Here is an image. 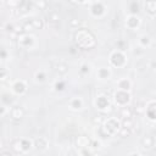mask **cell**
<instances>
[{
  "label": "cell",
  "mask_w": 156,
  "mask_h": 156,
  "mask_svg": "<svg viewBox=\"0 0 156 156\" xmlns=\"http://www.w3.org/2000/svg\"><path fill=\"white\" fill-rule=\"evenodd\" d=\"M56 71L58 74H66L68 72V65L66 62H58L56 65Z\"/></svg>",
  "instance_id": "obj_24"
},
{
  "label": "cell",
  "mask_w": 156,
  "mask_h": 156,
  "mask_svg": "<svg viewBox=\"0 0 156 156\" xmlns=\"http://www.w3.org/2000/svg\"><path fill=\"white\" fill-rule=\"evenodd\" d=\"M146 117L150 121H156V100L149 101L146 104V111H145Z\"/></svg>",
  "instance_id": "obj_10"
},
{
  "label": "cell",
  "mask_w": 156,
  "mask_h": 156,
  "mask_svg": "<svg viewBox=\"0 0 156 156\" xmlns=\"http://www.w3.org/2000/svg\"><path fill=\"white\" fill-rule=\"evenodd\" d=\"M152 67H154V69L156 71V62H154V63H152Z\"/></svg>",
  "instance_id": "obj_47"
},
{
  "label": "cell",
  "mask_w": 156,
  "mask_h": 156,
  "mask_svg": "<svg viewBox=\"0 0 156 156\" xmlns=\"http://www.w3.org/2000/svg\"><path fill=\"white\" fill-rule=\"evenodd\" d=\"M117 88L121 89V90H126V91H129L130 88H132V83L129 79L127 78H122L117 82Z\"/></svg>",
  "instance_id": "obj_19"
},
{
  "label": "cell",
  "mask_w": 156,
  "mask_h": 156,
  "mask_svg": "<svg viewBox=\"0 0 156 156\" xmlns=\"http://www.w3.org/2000/svg\"><path fill=\"white\" fill-rule=\"evenodd\" d=\"M118 115H119V117H121L122 119H124V118H132V116H133V110H132L128 105H127V106H121Z\"/></svg>",
  "instance_id": "obj_18"
},
{
  "label": "cell",
  "mask_w": 156,
  "mask_h": 156,
  "mask_svg": "<svg viewBox=\"0 0 156 156\" xmlns=\"http://www.w3.org/2000/svg\"><path fill=\"white\" fill-rule=\"evenodd\" d=\"M11 149L13 150L15 154H22L23 147H22V139H13L11 143Z\"/></svg>",
  "instance_id": "obj_21"
},
{
  "label": "cell",
  "mask_w": 156,
  "mask_h": 156,
  "mask_svg": "<svg viewBox=\"0 0 156 156\" xmlns=\"http://www.w3.org/2000/svg\"><path fill=\"white\" fill-rule=\"evenodd\" d=\"M34 79L38 83H44L46 80V73L44 71H41V69L40 71H37L35 74H34Z\"/></svg>",
  "instance_id": "obj_26"
},
{
  "label": "cell",
  "mask_w": 156,
  "mask_h": 156,
  "mask_svg": "<svg viewBox=\"0 0 156 156\" xmlns=\"http://www.w3.org/2000/svg\"><path fill=\"white\" fill-rule=\"evenodd\" d=\"M34 146H35L37 150L43 151V150H45V149L49 146V141H48L46 138H44V136H39V138H37V139L34 140Z\"/></svg>",
  "instance_id": "obj_13"
},
{
  "label": "cell",
  "mask_w": 156,
  "mask_h": 156,
  "mask_svg": "<svg viewBox=\"0 0 156 156\" xmlns=\"http://www.w3.org/2000/svg\"><path fill=\"white\" fill-rule=\"evenodd\" d=\"M7 78H9V73H7V71H6L5 68H1V76H0V80H1L2 83H5V82L7 80Z\"/></svg>",
  "instance_id": "obj_38"
},
{
  "label": "cell",
  "mask_w": 156,
  "mask_h": 156,
  "mask_svg": "<svg viewBox=\"0 0 156 156\" xmlns=\"http://www.w3.org/2000/svg\"><path fill=\"white\" fill-rule=\"evenodd\" d=\"M106 7L101 1H95L91 6H90V13L94 17H102L105 15Z\"/></svg>",
  "instance_id": "obj_7"
},
{
  "label": "cell",
  "mask_w": 156,
  "mask_h": 156,
  "mask_svg": "<svg viewBox=\"0 0 156 156\" xmlns=\"http://www.w3.org/2000/svg\"><path fill=\"white\" fill-rule=\"evenodd\" d=\"M154 143H155V140H154V138H152L151 135H145V136L141 139V146H143V149H145V150L151 149V147L154 146Z\"/></svg>",
  "instance_id": "obj_20"
},
{
  "label": "cell",
  "mask_w": 156,
  "mask_h": 156,
  "mask_svg": "<svg viewBox=\"0 0 156 156\" xmlns=\"http://www.w3.org/2000/svg\"><path fill=\"white\" fill-rule=\"evenodd\" d=\"M74 43L78 48L80 49H85V50H90L95 46L96 44V39H95V35L85 29V28H80L78 29L76 33H74Z\"/></svg>",
  "instance_id": "obj_1"
},
{
  "label": "cell",
  "mask_w": 156,
  "mask_h": 156,
  "mask_svg": "<svg viewBox=\"0 0 156 156\" xmlns=\"http://www.w3.org/2000/svg\"><path fill=\"white\" fill-rule=\"evenodd\" d=\"M132 129H129V128H126V127H121L119 128V130H118V135L121 136V138H128V136H130V134H132Z\"/></svg>",
  "instance_id": "obj_29"
},
{
  "label": "cell",
  "mask_w": 156,
  "mask_h": 156,
  "mask_svg": "<svg viewBox=\"0 0 156 156\" xmlns=\"http://www.w3.org/2000/svg\"><path fill=\"white\" fill-rule=\"evenodd\" d=\"M130 101V94L129 91H126V90H121L118 89L116 93H115V102L117 104V106H127Z\"/></svg>",
  "instance_id": "obj_5"
},
{
  "label": "cell",
  "mask_w": 156,
  "mask_h": 156,
  "mask_svg": "<svg viewBox=\"0 0 156 156\" xmlns=\"http://www.w3.org/2000/svg\"><path fill=\"white\" fill-rule=\"evenodd\" d=\"M90 143H91V140L88 136H85V135H79L76 139V145L79 149H82V147H89L90 146Z\"/></svg>",
  "instance_id": "obj_14"
},
{
  "label": "cell",
  "mask_w": 156,
  "mask_h": 156,
  "mask_svg": "<svg viewBox=\"0 0 156 156\" xmlns=\"http://www.w3.org/2000/svg\"><path fill=\"white\" fill-rule=\"evenodd\" d=\"M33 6H34V2H32L30 0H22V1H20L18 7L15 10H16V13H18V15H26L30 11V9Z\"/></svg>",
  "instance_id": "obj_8"
},
{
  "label": "cell",
  "mask_w": 156,
  "mask_h": 156,
  "mask_svg": "<svg viewBox=\"0 0 156 156\" xmlns=\"http://www.w3.org/2000/svg\"><path fill=\"white\" fill-rule=\"evenodd\" d=\"M145 111H146V104L143 102V101H139V102L135 105L134 110H133V112H134L136 116H144V115H145Z\"/></svg>",
  "instance_id": "obj_22"
},
{
  "label": "cell",
  "mask_w": 156,
  "mask_h": 156,
  "mask_svg": "<svg viewBox=\"0 0 156 156\" xmlns=\"http://www.w3.org/2000/svg\"><path fill=\"white\" fill-rule=\"evenodd\" d=\"M71 2H73V4H84V2H87L88 0H69Z\"/></svg>",
  "instance_id": "obj_44"
},
{
  "label": "cell",
  "mask_w": 156,
  "mask_h": 156,
  "mask_svg": "<svg viewBox=\"0 0 156 156\" xmlns=\"http://www.w3.org/2000/svg\"><path fill=\"white\" fill-rule=\"evenodd\" d=\"M140 26V18L136 16V15H129L126 20V27L128 29H132V30H135L138 29Z\"/></svg>",
  "instance_id": "obj_9"
},
{
  "label": "cell",
  "mask_w": 156,
  "mask_h": 156,
  "mask_svg": "<svg viewBox=\"0 0 156 156\" xmlns=\"http://www.w3.org/2000/svg\"><path fill=\"white\" fill-rule=\"evenodd\" d=\"M150 44H151V39H150L149 35H146V34L140 35V38H139V45L141 48H147V46H150Z\"/></svg>",
  "instance_id": "obj_23"
},
{
  "label": "cell",
  "mask_w": 156,
  "mask_h": 156,
  "mask_svg": "<svg viewBox=\"0 0 156 156\" xmlns=\"http://www.w3.org/2000/svg\"><path fill=\"white\" fill-rule=\"evenodd\" d=\"M16 40H17L18 46L22 49H30L34 45V37H32L29 33H22L17 35Z\"/></svg>",
  "instance_id": "obj_4"
},
{
  "label": "cell",
  "mask_w": 156,
  "mask_h": 156,
  "mask_svg": "<svg viewBox=\"0 0 156 156\" xmlns=\"http://www.w3.org/2000/svg\"><path fill=\"white\" fill-rule=\"evenodd\" d=\"M0 155H1V156H11V152H10V151H4V150H2V151L0 152Z\"/></svg>",
  "instance_id": "obj_46"
},
{
  "label": "cell",
  "mask_w": 156,
  "mask_h": 156,
  "mask_svg": "<svg viewBox=\"0 0 156 156\" xmlns=\"http://www.w3.org/2000/svg\"><path fill=\"white\" fill-rule=\"evenodd\" d=\"M79 154H83V155H90L93 154L90 150H88V147H82V150L79 151Z\"/></svg>",
  "instance_id": "obj_41"
},
{
  "label": "cell",
  "mask_w": 156,
  "mask_h": 156,
  "mask_svg": "<svg viewBox=\"0 0 156 156\" xmlns=\"http://www.w3.org/2000/svg\"><path fill=\"white\" fill-rule=\"evenodd\" d=\"M69 107L73 111H79L83 108V100L80 98H72L69 100Z\"/></svg>",
  "instance_id": "obj_15"
},
{
  "label": "cell",
  "mask_w": 156,
  "mask_h": 156,
  "mask_svg": "<svg viewBox=\"0 0 156 156\" xmlns=\"http://www.w3.org/2000/svg\"><path fill=\"white\" fill-rule=\"evenodd\" d=\"M32 146H34V145L32 144V141H30V140H28V139H22V147H23V152H26V151L30 150V149H32Z\"/></svg>",
  "instance_id": "obj_34"
},
{
  "label": "cell",
  "mask_w": 156,
  "mask_h": 156,
  "mask_svg": "<svg viewBox=\"0 0 156 156\" xmlns=\"http://www.w3.org/2000/svg\"><path fill=\"white\" fill-rule=\"evenodd\" d=\"M9 113H10L11 119H13V121H21L23 118V116H24V110L22 107H20V106H13V107H11V110L9 111Z\"/></svg>",
  "instance_id": "obj_12"
},
{
  "label": "cell",
  "mask_w": 156,
  "mask_h": 156,
  "mask_svg": "<svg viewBox=\"0 0 156 156\" xmlns=\"http://www.w3.org/2000/svg\"><path fill=\"white\" fill-rule=\"evenodd\" d=\"M6 56H7V51H6V49H2V50H1V58L5 60Z\"/></svg>",
  "instance_id": "obj_43"
},
{
  "label": "cell",
  "mask_w": 156,
  "mask_h": 156,
  "mask_svg": "<svg viewBox=\"0 0 156 156\" xmlns=\"http://www.w3.org/2000/svg\"><path fill=\"white\" fill-rule=\"evenodd\" d=\"M104 122H105V119H104V117L100 116V115H99V116H95V117L93 118V123H94L96 127H98V126H102Z\"/></svg>",
  "instance_id": "obj_37"
},
{
  "label": "cell",
  "mask_w": 156,
  "mask_h": 156,
  "mask_svg": "<svg viewBox=\"0 0 156 156\" xmlns=\"http://www.w3.org/2000/svg\"><path fill=\"white\" fill-rule=\"evenodd\" d=\"M5 113H6V106L4 105V106L1 107V112H0V116H1V117H4V116H5Z\"/></svg>",
  "instance_id": "obj_45"
},
{
  "label": "cell",
  "mask_w": 156,
  "mask_h": 156,
  "mask_svg": "<svg viewBox=\"0 0 156 156\" xmlns=\"http://www.w3.org/2000/svg\"><path fill=\"white\" fill-rule=\"evenodd\" d=\"M96 77H98L99 79H101V80H104V79H108V78L111 77V69L107 68V67H101V68L98 69V72H96Z\"/></svg>",
  "instance_id": "obj_17"
},
{
  "label": "cell",
  "mask_w": 156,
  "mask_h": 156,
  "mask_svg": "<svg viewBox=\"0 0 156 156\" xmlns=\"http://www.w3.org/2000/svg\"><path fill=\"white\" fill-rule=\"evenodd\" d=\"M58 20H60V16L57 12H51L49 15V22L50 24H58Z\"/></svg>",
  "instance_id": "obj_30"
},
{
  "label": "cell",
  "mask_w": 156,
  "mask_h": 156,
  "mask_svg": "<svg viewBox=\"0 0 156 156\" xmlns=\"http://www.w3.org/2000/svg\"><path fill=\"white\" fill-rule=\"evenodd\" d=\"M100 146H101V143H100L99 140H91V143H90V146H89V147H91V149L96 150V149H99Z\"/></svg>",
  "instance_id": "obj_39"
},
{
  "label": "cell",
  "mask_w": 156,
  "mask_h": 156,
  "mask_svg": "<svg viewBox=\"0 0 156 156\" xmlns=\"http://www.w3.org/2000/svg\"><path fill=\"white\" fill-rule=\"evenodd\" d=\"M116 48H117V50H121V51H126L128 48H129V44H128V41L127 40H123V39H119V40H117L116 41Z\"/></svg>",
  "instance_id": "obj_25"
},
{
  "label": "cell",
  "mask_w": 156,
  "mask_h": 156,
  "mask_svg": "<svg viewBox=\"0 0 156 156\" xmlns=\"http://www.w3.org/2000/svg\"><path fill=\"white\" fill-rule=\"evenodd\" d=\"M102 127H104V129L107 132V134L111 136V135L118 133V130H119V128L122 127V124H121V122H119L118 119H116V118H108V119H105Z\"/></svg>",
  "instance_id": "obj_3"
},
{
  "label": "cell",
  "mask_w": 156,
  "mask_h": 156,
  "mask_svg": "<svg viewBox=\"0 0 156 156\" xmlns=\"http://www.w3.org/2000/svg\"><path fill=\"white\" fill-rule=\"evenodd\" d=\"M121 124H122V127L129 128V129H132V130H133V128L135 127V122H134L132 118H124V119H122Z\"/></svg>",
  "instance_id": "obj_28"
},
{
  "label": "cell",
  "mask_w": 156,
  "mask_h": 156,
  "mask_svg": "<svg viewBox=\"0 0 156 156\" xmlns=\"http://www.w3.org/2000/svg\"><path fill=\"white\" fill-rule=\"evenodd\" d=\"M129 12H130V15H138V12H139V2L136 0H133L129 4Z\"/></svg>",
  "instance_id": "obj_27"
},
{
  "label": "cell",
  "mask_w": 156,
  "mask_h": 156,
  "mask_svg": "<svg viewBox=\"0 0 156 156\" xmlns=\"http://www.w3.org/2000/svg\"><path fill=\"white\" fill-rule=\"evenodd\" d=\"M32 23L34 26V29H41L44 27V22L40 18H33L32 20Z\"/></svg>",
  "instance_id": "obj_35"
},
{
  "label": "cell",
  "mask_w": 156,
  "mask_h": 156,
  "mask_svg": "<svg viewBox=\"0 0 156 156\" xmlns=\"http://www.w3.org/2000/svg\"><path fill=\"white\" fill-rule=\"evenodd\" d=\"M144 7L149 15H156V0H145Z\"/></svg>",
  "instance_id": "obj_16"
},
{
  "label": "cell",
  "mask_w": 156,
  "mask_h": 156,
  "mask_svg": "<svg viewBox=\"0 0 156 156\" xmlns=\"http://www.w3.org/2000/svg\"><path fill=\"white\" fill-rule=\"evenodd\" d=\"M18 1H22V0H18Z\"/></svg>",
  "instance_id": "obj_48"
},
{
  "label": "cell",
  "mask_w": 156,
  "mask_h": 156,
  "mask_svg": "<svg viewBox=\"0 0 156 156\" xmlns=\"http://www.w3.org/2000/svg\"><path fill=\"white\" fill-rule=\"evenodd\" d=\"M65 88H66V83H65V80H62V79L56 80L55 84H54V89H55L56 91H62Z\"/></svg>",
  "instance_id": "obj_31"
},
{
  "label": "cell",
  "mask_w": 156,
  "mask_h": 156,
  "mask_svg": "<svg viewBox=\"0 0 156 156\" xmlns=\"http://www.w3.org/2000/svg\"><path fill=\"white\" fill-rule=\"evenodd\" d=\"M79 72H80V74H82V76L88 74V73L90 72V66H89L88 63H82V65H80V67H79Z\"/></svg>",
  "instance_id": "obj_36"
},
{
  "label": "cell",
  "mask_w": 156,
  "mask_h": 156,
  "mask_svg": "<svg viewBox=\"0 0 156 156\" xmlns=\"http://www.w3.org/2000/svg\"><path fill=\"white\" fill-rule=\"evenodd\" d=\"M126 63H127V57H126V55H124L123 51L116 49L115 51L111 52V55H110V65L111 66L117 67V68H121Z\"/></svg>",
  "instance_id": "obj_2"
},
{
  "label": "cell",
  "mask_w": 156,
  "mask_h": 156,
  "mask_svg": "<svg viewBox=\"0 0 156 156\" xmlns=\"http://www.w3.org/2000/svg\"><path fill=\"white\" fill-rule=\"evenodd\" d=\"M22 26H23L24 33H29V32L34 30V26H33V23H32V20H30V21H26Z\"/></svg>",
  "instance_id": "obj_33"
},
{
  "label": "cell",
  "mask_w": 156,
  "mask_h": 156,
  "mask_svg": "<svg viewBox=\"0 0 156 156\" xmlns=\"http://www.w3.org/2000/svg\"><path fill=\"white\" fill-rule=\"evenodd\" d=\"M95 106L100 111H106V112L111 107L110 100H108V98L106 95H99V96H96V99H95Z\"/></svg>",
  "instance_id": "obj_6"
},
{
  "label": "cell",
  "mask_w": 156,
  "mask_h": 156,
  "mask_svg": "<svg viewBox=\"0 0 156 156\" xmlns=\"http://www.w3.org/2000/svg\"><path fill=\"white\" fill-rule=\"evenodd\" d=\"M69 52H71V54L78 52V46H77V45H76V46H71V48H69Z\"/></svg>",
  "instance_id": "obj_42"
},
{
  "label": "cell",
  "mask_w": 156,
  "mask_h": 156,
  "mask_svg": "<svg viewBox=\"0 0 156 156\" xmlns=\"http://www.w3.org/2000/svg\"><path fill=\"white\" fill-rule=\"evenodd\" d=\"M12 91L16 94V95H23L26 91H27V84L24 80L20 79V80H16L13 84H12Z\"/></svg>",
  "instance_id": "obj_11"
},
{
  "label": "cell",
  "mask_w": 156,
  "mask_h": 156,
  "mask_svg": "<svg viewBox=\"0 0 156 156\" xmlns=\"http://www.w3.org/2000/svg\"><path fill=\"white\" fill-rule=\"evenodd\" d=\"M34 6L39 10H45L48 7V1L46 0H35L34 1Z\"/></svg>",
  "instance_id": "obj_32"
},
{
  "label": "cell",
  "mask_w": 156,
  "mask_h": 156,
  "mask_svg": "<svg viewBox=\"0 0 156 156\" xmlns=\"http://www.w3.org/2000/svg\"><path fill=\"white\" fill-rule=\"evenodd\" d=\"M79 20H77V18H73V20H71V22H69V24L72 26V27H78L79 26Z\"/></svg>",
  "instance_id": "obj_40"
}]
</instances>
